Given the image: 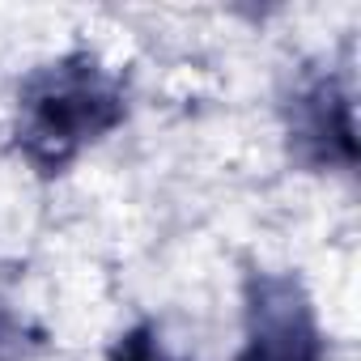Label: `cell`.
<instances>
[{
	"mask_svg": "<svg viewBox=\"0 0 361 361\" xmlns=\"http://www.w3.org/2000/svg\"><path fill=\"white\" fill-rule=\"evenodd\" d=\"M289 145L310 166H353L357 140H353V102L331 77H314L293 94L289 106Z\"/></svg>",
	"mask_w": 361,
	"mask_h": 361,
	"instance_id": "3957f363",
	"label": "cell"
},
{
	"mask_svg": "<svg viewBox=\"0 0 361 361\" xmlns=\"http://www.w3.org/2000/svg\"><path fill=\"white\" fill-rule=\"evenodd\" d=\"M111 361H178V357H170V353L161 348L153 323H136V327H128V331L115 340Z\"/></svg>",
	"mask_w": 361,
	"mask_h": 361,
	"instance_id": "277c9868",
	"label": "cell"
},
{
	"mask_svg": "<svg viewBox=\"0 0 361 361\" xmlns=\"http://www.w3.org/2000/svg\"><path fill=\"white\" fill-rule=\"evenodd\" d=\"M238 361H323V327L293 272L247 276Z\"/></svg>",
	"mask_w": 361,
	"mask_h": 361,
	"instance_id": "7a4b0ae2",
	"label": "cell"
},
{
	"mask_svg": "<svg viewBox=\"0 0 361 361\" xmlns=\"http://www.w3.org/2000/svg\"><path fill=\"white\" fill-rule=\"evenodd\" d=\"M128 119L123 77L94 51H68L22 81L13 145L43 178L68 170L90 145Z\"/></svg>",
	"mask_w": 361,
	"mask_h": 361,
	"instance_id": "6da1fadb",
	"label": "cell"
}]
</instances>
